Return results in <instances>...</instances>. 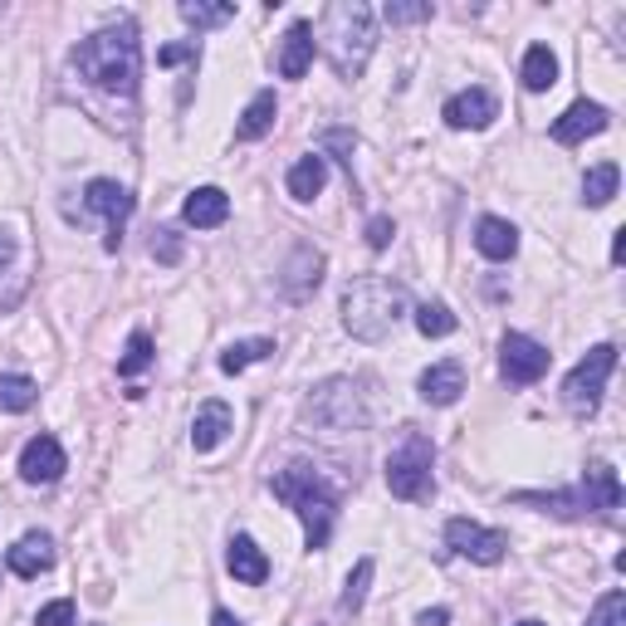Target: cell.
Instances as JSON below:
<instances>
[{"label": "cell", "instance_id": "cell-1", "mask_svg": "<svg viewBox=\"0 0 626 626\" xmlns=\"http://www.w3.org/2000/svg\"><path fill=\"white\" fill-rule=\"evenodd\" d=\"M74 70L84 74L88 84L108 88V94H132V88H138V74H142L138 30L123 20V25H108V30H98V35L78 40Z\"/></svg>", "mask_w": 626, "mask_h": 626}, {"label": "cell", "instance_id": "cell-2", "mask_svg": "<svg viewBox=\"0 0 626 626\" xmlns=\"http://www.w3.org/2000/svg\"><path fill=\"white\" fill-rule=\"evenodd\" d=\"M406 318V289L386 275H362L343 289V328L358 343H382Z\"/></svg>", "mask_w": 626, "mask_h": 626}, {"label": "cell", "instance_id": "cell-3", "mask_svg": "<svg viewBox=\"0 0 626 626\" xmlns=\"http://www.w3.org/2000/svg\"><path fill=\"white\" fill-rule=\"evenodd\" d=\"M269 485H275V495L304 519L309 549H328L333 523H338V489L323 480V470H314V465L299 460V465H289V470H279Z\"/></svg>", "mask_w": 626, "mask_h": 626}, {"label": "cell", "instance_id": "cell-4", "mask_svg": "<svg viewBox=\"0 0 626 626\" xmlns=\"http://www.w3.org/2000/svg\"><path fill=\"white\" fill-rule=\"evenodd\" d=\"M318 40H323L338 78H358L372 60V44H378L372 6H362V0H338V6H328L323 25H318Z\"/></svg>", "mask_w": 626, "mask_h": 626}, {"label": "cell", "instance_id": "cell-5", "mask_svg": "<svg viewBox=\"0 0 626 626\" xmlns=\"http://www.w3.org/2000/svg\"><path fill=\"white\" fill-rule=\"evenodd\" d=\"M431 460H436V450H431V441L412 431V436L402 441V450H392V460H386V489H392L396 499H406V505H421V499L436 495V480H431Z\"/></svg>", "mask_w": 626, "mask_h": 626}, {"label": "cell", "instance_id": "cell-6", "mask_svg": "<svg viewBox=\"0 0 626 626\" xmlns=\"http://www.w3.org/2000/svg\"><path fill=\"white\" fill-rule=\"evenodd\" d=\"M612 368H617V348L597 343L573 372H567V382H563V406H567V412H573V416H592V412H597L602 386H607Z\"/></svg>", "mask_w": 626, "mask_h": 626}, {"label": "cell", "instance_id": "cell-7", "mask_svg": "<svg viewBox=\"0 0 626 626\" xmlns=\"http://www.w3.org/2000/svg\"><path fill=\"white\" fill-rule=\"evenodd\" d=\"M84 211L104 215V221H108L104 245L118 250L123 245V225H128V215H132V191L118 187V181H108V177H98V181H88V187H84Z\"/></svg>", "mask_w": 626, "mask_h": 626}, {"label": "cell", "instance_id": "cell-8", "mask_svg": "<svg viewBox=\"0 0 626 626\" xmlns=\"http://www.w3.org/2000/svg\"><path fill=\"white\" fill-rule=\"evenodd\" d=\"M446 543H450V553L470 558V563H485V567L505 563V549H509L505 533L485 529V523H475V519H450L446 523Z\"/></svg>", "mask_w": 626, "mask_h": 626}, {"label": "cell", "instance_id": "cell-9", "mask_svg": "<svg viewBox=\"0 0 626 626\" xmlns=\"http://www.w3.org/2000/svg\"><path fill=\"white\" fill-rule=\"evenodd\" d=\"M549 362H553V352L543 343H533L529 333H505V343H499V372L514 386L539 382L543 372H549Z\"/></svg>", "mask_w": 626, "mask_h": 626}, {"label": "cell", "instance_id": "cell-10", "mask_svg": "<svg viewBox=\"0 0 626 626\" xmlns=\"http://www.w3.org/2000/svg\"><path fill=\"white\" fill-rule=\"evenodd\" d=\"M309 421H318V426H328V431H352L362 421V406H358V396H352V386L348 382L318 386L314 402H309Z\"/></svg>", "mask_w": 626, "mask_h": 626}, {"label": "cell", "instance_id": "cell-11", "mask_svg": "<svg viewBox=\"0 0 626 626\" xmlns=\"http://www.w3.org/2000/svg\"><path fill=\"white\" fill-rule=\"evenodd\" d=\"M64 450H60V441L54 436H35V441H25V450H20V475H25L30 485H54L64 475Z\"/></svg>", "mask_w": 626, "mask_h": 626}, {"label": "cell", "instance_id": "cell-12", "mask_svg": "<svg viewBox=\"0 0 626 626\" xmlns=\"http://www.w3.org/2000/svg\"><path fill=\"white\" fill-rule=\"evenodd\" d=\"M583 509H592V514H617L622 509V480H617V470H612L607 460H592L587 465V475H583Z\"/></svg>", "mask_w": 626, "mask_h": 626}, {"label": "cell", "instance_id": "cell-13", "mask_svg": "<svg viewBox=\"0 0 626 626\" xmlns=\"http://www.w3.org/2000/svg\"><path fill=\"white\" fill-rule=\"evenodd\" d=\"M495 113H499V104H495V94H489V88H465V94H455L450 104H446V113H441V118L450 123V128H489V123H495Z\"/></svg>", "mask_w": 626, "mask_h": 626}, {"label": "cell", "instance_id": "cell-14", "mask_svg": "<svg viewBox=\"0 0 626 626\" xmlns=\"http://www.w3.org/2000/svg\"><path fill=\"white\" fill-rule=\"evenodd\" d=\"M602 128H607V108H602V104H587V98H577V104L553 123V142L573 147V142H583V138H597Z\"/></svg>", "mask_w": 626, "mask_h": 626}, {"label": "cell", "instance_id": "cell-15", "mask_svg": "<svg viewBox=\"0 0 626 626\" xmlns=\"http://www.w3.org/2000/svg\"><path fill=\"white\" fill-rule=\"evenodd\" d=\"M225 567H231V577H235V583H245V587H259L269 577V558H265V549H259L255 539H250V533H235V539H231Z\"/></svg>", "mask_w": 626, "mask_h": 626}, {"label": "cell", "instance_id": "cell-16", "mask_svg": "<svg viewBox=\"0 0 626 626\" xmlns=\"http://www.w3.org/2000/svg\"><path fill=\"white\" fill-rule=\"evenodd\" d=\"M6 563H10V573H15V577L50 573V567H54V539H50V533H25V539L6 553Z\"/></svg>", "mask_w": 626, "mask_h": 626}, {"label": "cell", "instance_id": "cell-17", "mask_svg": "<svg viewBox=\"0 0 626 626\" xmlns=\"http://www.w3.org/2000/svg\"><path fill=\"white\" fill-rule=\"evenodd\" d=\"M235 431V412L225 402H201L197 421H191V446L197 450H215L225 436Z\"/></svg>", "mask_w": 626, "mask_h": 626}, {"label": "cell", "instance_id": "cell-18", "mask_svg": "<svg viewBox=\"0 0 626 626\" xmlns=\"http://www.w3.org/2000/svg\"><path fill=\"white\" fill-rule=\"evenodd\" d=\"M465 392V368L460 362H436V368L421 372V396L431 406H455Z\"/></svg>", "mask_w": 626, "mask_h": 626}, {"label": "cell", "instance_id": "cell-19", "mask_svg": "<svg viewBox=\"0 0 626 626\" xmlns=\"http://www.w3.org/2000/svg\"><path fill=\"white\" fill-rule=\"evenodd\" d=\"M181 215H187V225H197V231H215V225H225V215H231V197H225L221 187H201L187 197Z\"/></svg>", "mask_w": 626, "mask_h": 626}, {"label": "cell", "instance_id": "cell-20", "mask_svg": "<svg viewBox=\"0 0 626 626\" xmlns=\"http://www.w3.org/2000/svg\"><path fill=\"white\" fill-rule=\"evenodd\" d=\"M314 64V25L309 20H294L289 35H284V50H279V74L284 78H304Z\"/></svg>", "mask_w": 626, "mask_h": 626}, {"label": "cell", "instance_id": "cell-21", "mask_svg": "<svg viewBox=\"0 0 626 626\" xmlns=\"http://www.w3.org/2000/svg\"><path fill=\"white\" fill-rule=\"evenodd\" d=\"M475 250H480L485 259H514L519 231L509 221H499V215H485V221L475 225Z\"/></svg>", "mask_w": 626, "mask_h": 626}, {"label": "cell", "instance_id": "cell-22", "mask_svg": "<svg viewBox=\"0 0 626 626\" xmlns=\"http://www.w3.org/2000/svg\"><path fill=\"white\" fill-rule=\"evenodd\" d=\"M275 113H279V98H275V88H259V94L250 98V108L241 113V128H235V138H241V142H255V138H265V132L275 128Z\"/></svg>", "mask_w": 626, "mask_h": 626}, {"label": "cell", "instance_id": "cell-23", "mask_svg": "<svg viewBox=\"0 0 626 626\" xmlns=\"http://www.w3.org/2000/svg\"><path fill=\"white\" fill-rule=\"evenodd\" d=\"M519 78H523V88H529V94H543V88L558 84V60H553L549 44H533V50L523 54Z\"/></svg>", "mask_w": 626, "mask_h": 626}, {"label": "cell", "instance_id": "cell-24", "mask_svg": "<svg viewBox=\"0 0 626 626\" xmlns=\"http://www.w3.org/2000/svg\"><path fill=\"white\" fill-rule=\"evenodd\" d=\"M323 181H328L323 157H299V162L289 167V197L294 201H314L318 191H323Z\"/></svg>", "mask_w": 626, "mask_h": 626}, {"label": "cell", "instance_id": "cell-25", "mask_svg": "<svg viewBox=\"0 0 626 626\" xmlns=\"http://www.w3.org/2000/svg\"><path fill=\"white\" fill-rule=\"evenodd\" d=\"M617 187H622L617 162H597V167H592V172L583 177V201H587V206H607V201L617 197Z\"/></svg>", "mask_w": 626, "mask_h": 626}, {"label": "cell", "instance_id": "cell-26", "mask_svg": "<svg viewBox=\"0 0 626 626\" xmlns=\"http://www.w3.org/2000/svg\"><path fill=\"white\" fill-rule=\"evenodd\" d=\"M269 352H275V338H245V343H231L221 352V372H245L250 362H259V358H269Z\"/></svg>", "mask_w": 626, "mask_h": 626}, {"label": "cell", "instance_id": "cell-27", "mask_svg": "<svg viewBox=\"0 0 626 626\" xmlns=\"http://www.w3.org/2000/svg\"><path fill=\"white\" fill-rule=\"evenodd\" d=\"M35 402H40V386L30 378H20V372L0 378V412H30Z\"/></svg>", "mask_w": 626, "mask_h": 626}, {"label": "cell", "instance_id": "cell-28", "mask_svg": "<svg viewBox=\"0 0 626 626\" xmlns=\"http://www.w3.org/2000/svg\"><path fill=\"white\" fill-rule=\"evenodd\" d=\"M294 279H284V289H289V299H304V294L309 289H318V269H323V255H318V250H299V259H294Z\"/></svg>", "mask_w": 626, "mask_h": 626}, {"label": "cell", "instance_id": "cell-29", "mask_svg": "<svg viewBox=\"0 0 626 626\" xmlns=\"http://www.w3.org/2000/svg\"><path fill=\"white\" fill-rule=\"evenodd\" d=\"M416 328H421V338H450L455 328V314L446 309V304H421L416 309Z\"/></svg>", "mask_w": 626, "mask_h": 626}, {"label": "cell", "instance_id": "cell-30", "mask_svg": "<svg viewBox=\"0 0 626 626\" xmlns=\"http://www.w3.org/2000/svg\"><path fill=\"white\" fill-rule=\"evenodd\" d=\"M514 505H533V509L558 514V519H577V514H583V499H577V495H514Z\"/></svg>", "mask_w": 626, "mask_h": 626}, {"label": "cell", "instance_id": "cell-31", "mask_svg": "<svg viewBox=\"0 0 626 626\" xmlns=\"http://www.w3.org/2000/svg\"><path fill=\"white\" fill-rule=\"evenodd\" d=\"M181 20L197 30H215V25H225V20H235V6H201V0H187V6H181Z\"/></svg>", "mask_w": 626, "mask_h": 626}, {"label": "cell", "instance_id": "cell-32", "mask_svg": "<svg viewBox=\"0 0 626 626\" xmlns=\"http://www.w3.org/2000/svg\"><path fill=\"white\" fill-rule=\"evenodd\" d=\"M147 368H152V338L132 333L128 338V352L118 358V372H123V378H138V372H147Z\"/></svg>", "mask_w": 626, "mask_h": 626}, {"label": "cell", "instance_id": "cell-33", "mask_svg": "<svg viewBox=\"0 0 626 626\" xmlns=\"http://www.w3.org/2000/svg\"><path fill=\"white\" fill-rule=\"evenodd\" d=\"M587 626H626V592H622V587H612L607 597H602L597 607H592Z\"/></svg>", "mask_w": 626, "mask_h": 626}, {"label": "cell", "instance_id": "cell-34", "mask_svg": "<svg viewBox=\"0 0 626 626\" xmlns=\"http://www.w3.org/2000/svg\"><path fill=\"white\" fill-rule=\"evenodd\" d=\"M372 573H378V563H372V558H362V563L352 567V577H348V587H343V612H358V607H362Z\"/></svg>", "mask_w": 626, "mask_h": 626}, {"label": "cell", "instance_id": "cell-35", "mask_svg": "<svg viewBox=\"0 0 626 626\" xmlns=\"http://www.w3.org/2000/svg\"><path fill=\"white\" fill-rule=\"evenodd\" d=\"M35 626H74V602L60 597V602H50V607H40Z\"/></svg>", "mask_w": 626, "mask_h": 626}, {"label": "cell", "instance_id": "cell-36", "mask_svg": "<svg viewBox=\"0 0 626 626\" xmlns=\"http://www.w3.org/2000/svg\"><path fill=\"white\" fill-rule=\"evenodd\" d=\"M152 255L162 259V265H177V259H181V235H177V231H157Z\"/></svg>", "mask_w": 626, "mask_h": 626}, {"label": "cell", "instance_id": "cell-37", "mask_svg": "<svg viewBox=\"0 0 626 626\" xmlns=\"http://www.w3.org/2000/svg\"><path fill=\"white\" fill-rule=\"evenodd\" d=\"M392 235H396L392 215H372V221H368V245L372 250H386V245H392Z\"/></svg>", "mask_w": 626, "mask_h": 626}, {"label": "cell", "instance_id": "cell-38", "mask_svg": "<svg viewBox=\"0 0 626 626\" xmlns=\"http://www.w3.org/2000/svg\"><path fill=\"white\" fill-rule=\"evenodd\" d=\"M412 20H431V6H386V25H412Z\"/></svg>", "mask_w": 626, "mask_h": 626}, {"label": "cell", "instance_id": "cell-39", "mask_svg": "<svg viewBox=\"0 0 626 626\" xmlns=\"http://www.w3.org/2000/svg\"><path fill=\"white\" fill-rule=\"evenodd\" d=\"M181 60H197V44H167V50L157 54V64H181Z\"/></svg>", "mask_w": 626, "mask_h": 626}, {"label": "cell", "instance_id": "cell-40", "mask_svg": "<svg viewBox=\"0 0 626 626\" xmlns=\"http://www.w3.org/2000/svg\"><path fill=\"white\" fill-rule=\"evenodd\" d=\"M450 622V612L446 607H431V612H421V626H446Z\"/></svg>", "mask_w": 626, "mask_h": 626}, {"label": "cell", "instance_id": "cell-41", "mask_svg": "<svg viewBox=\"0 0 626 626\" xmlns=\"http://www.w3.org/2000/svg\"><path fill=\"white\" fill-rule=\"evenodd\" d=\"M612 259H617V265L626 259V231H617V241H612Z\"/></svg>", "mask_w": 626, "mask_h": 626}, {"label": "cell", "instance_id": "cell-42", "mask_svg": "<svg viewBox=\"0 0 626 626\" xmlns=\"http://www.w3.org/2000/svg\"><path fill=\"white\" fill-rule=\"evenodd\" d=\"M10 255H15V241H10V235H0V265H10Z\"/></svg>", "mask_w": 626, "mask_h": 626}, {"label": "cell", "instance_id": "cell-43", "mask_svg": "<svg viewBox=\"0 0 626 626\" xmlns=\"http://www.w3.org/2000/svg\"><path fill=\"white\" fill-rule=\"evenodd\" d=\"M211 626H241V617H235V612H215Z\"/></svg>", "mask_w": 626, "mask_h": 626}, {"label": "cell", "instance_id": "cell-44", "mask_svg": "<svg viewBox=\"0 0 626 626\" xmlns=\"http://www.w3.org/2000/svg\"><path fill=\"white\" fill-rule=\"evenodd\" d=\"M519 626H543V622H519Z\"/></svg>", "mask_w": 626, "mask_h": 626}, {"label": "cell", "instance_id": "cell-45", "mask_svg": "<svg viewBox=\"0 0 626 626\" xmlns=\"http://www.w3.org/2000/svg\"><path fill=\"white\" fill-rule=\"evenodd\" d=\"M94 626H98V622H94Z\"/></svg>", "mask_w": 626, "mask_h": 626}]
</instances>
